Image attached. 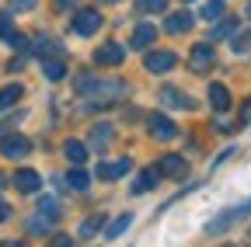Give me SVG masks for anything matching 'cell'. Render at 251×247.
Instances as JSON below:
<instances>
[{"instance_id":"34","label":"cell","mask_w":251,"mask_h":247,"mask_svg":"<svg viewBox=\"0 0 251 247\" xmlns=\"http://www.w3.org/2000/svg\"><path fill=\"white\" fill-rule=\"evenodd\" d=\"M4 184H7V178H4V174H0V188H4Z\"/></svg>"},{"instance_id":"8","label":"cell","mask_w":251,"mask_h":247,"mask_svg":"<svg viewBox=\"0 0 251 247\" xmlns=\"http://www.w3.org/2000/svg\"><path fill=\"white\" fill-rule=\"evenodd\" d=\"M14 188H18L21 195H35V192L42 188V178H39V171H28V167H21V171L14 174Z\"/></svg>"},{"instance_id":"17","label":"cell","mask_w":251,"mask_h":247,"mask_svg":"<svg viewBox=\"0 0 251 247\" xmlns=\"http://www.w3.org/2000/svg\"><path fill=\"white\" fill-rule=\"evenodd\" d=\"M21 94H25V87H21V84H7L4 90H0V112L14 108V105L21 101Z\"/></svg>"},{"instance_id":"7","label":"cell","mask_w":251,"mask_h":247,"mask_svg":"<svg viewBox=\"0 0 251 247\" xmlns=\"http://www.w3.org/2000/svg\"><path fill=\"white\" fill-rule=\"evenodd\" d=\"M122 59H126V49L119 42H105V45H98V52H94V63L98 67H119Z\"/></svg>"},{"instance_id":"3","label":"cell","mask_w":251,"mask_h":247,"mask_svg":"<svg viewBox=\"0 0 251 247\" xmlns=\"http://www.w3.org/2000/svg\"><path fill=\"white\" fill-rule=\"evenodd\" d=\"M101 28V14L94 11V7H84V11H77L74 14V35H80V39H87V35H94Z\"/></svg>"},{"instance_id":"36","label":"cell","mask_w":251,"mask_h":247,"mask_svg":"<svg viewBox=\"0 0 251 247\" xmlns=\"http://www.w3.org/2000/svg\"><path fill=\"white\" fill-rule=\"evenodd\" d=\"M248 14H251V4H248Z\"/></svg>"},{"instance_id":"31","label":"cell","mask_w":251,"mask_h":247,"mask_svg":"<svg viewBox=\"0 0 251 247\" xmlns=\"http://www.w3.org/2000/svg\"><path fill=\"white\" fill-rule=\"evenodd\" d=\"M70 7H77V0H56V11H70Z\"/></svg>"},{"instance_id":"19","label":"cell","mask_w":251,"mask_h":247,"mask_svg":"<svg viewBox=\"0 0 251 247\" xmlns=\"http://www.w3.org/2000/svg\"><path fill=\"white\" fill-rule=\"evenodd\" d=\"M67 184H70L74 192H87V188H91V174H87V171H84V167L77 164V167H74V171L67 174Z\"/></svg>"},{"instance_id":"24","label":"cell","mask_w":251,"mask_h":247,"mask_svg":"<svg viewBox=\"0 0 251 247\" xmlns=\"http://www.w3.org/2000/svg\"><path fill=\"white\" fill-rule=\"evenodd\" d=\"M52 223H56V220H52V216H46V212H39V216H35V220H28V233H35V237H42V233H49V230H52Z\"/></svg>"},{"instance_id":"32","label":"cell","mask_w":251,"mask_h":247,"mask_svg":"<svg viewBox=\"0 0 251 247\" xmlns=\"http://www.w3.org/2000/svg\"><path fill=\"white\" fill-rule=\"evenodd\" d=\"M11 4H14V11H28L31 4H35V0H11Z\"/></svg>"},{"instance_id":"25","label":"cell","mask_w":251,"mask_h":247,"mask_svg":"<svg viewBox=\"0 0 251 247\" xmlns=\"http://www.w3.org/2000/svg\"><path fill=\"white\" fill-rule=\"evenodd\" d=\"M94 84H98V77L84 70V73L77 77V84H74V87H77V94H91V90H94Z\"/></svg>"},{"instance_id":"11","label":"cell","mask_w":251,"mask_h":247,"mask_svg":"<svg viewBox=\"0 0 251 247\" xmlns=\"http://www.w3.org/2000/svg\"><path fill=\"white\" fill-rule=\"evenodd\" d=\"M161 178H164V174H161V167H147V171H140V174H136V181H133V192H136V195L153 192Z\"/></svg>"},{"instance_id":"33","label":"cell","mask_w":251,"mask_h":247,"mask_svg":"<svg viewBox=\"0 0 251 247\" xmlns=\"http://www.w3.org/2000/svg\"><path fill=\"white\" fill-rule=\"evenodd\" d=\"M241 122H251V101H244V112H241Z\"/></svg>"},{"instance_id":"5","label":"cell","mask_w":251,"mask_h":247,"mask_svg":"<svg viewBox=\"0 0 251 247\" xmlns=\"http://www.w3.org/2000/svg\"><path fill=\"white\" fill-rule=\"evenodd\" d=\"M147 129H150L153 139H175V136H178V126H175L168 115H161V112H153V115L147 118Z\"/></svg>"},{"instance_id":"1","label":"cell","mask_w":251,"mask_h":247,"mask_svg":"<svg viewBox=\"0 0 251 247\" xmlns=\"http://www.w3.org/2000/svg\"><path fill=\"white\" fill-rule=\"evenodd\" d=\"M244 216H251V199H248V202H241V205H234V209L216 212V220H213V223H206V233H209V237H220L224 230H230L237 220H244Z\"/></svg>"},{"instance_id":"10","label":"cell","mask_w":251,"mask_h":247,"mask_svg":"<svg viewBox=\"0 0 251 247\" xmlns=\"http://www.w3.org/2000/svg\"><path fill=\"white\" fill-rule=\"evenodd\" d=\"M161 174H164V178L181 181V178H188V160H185V157H178V153H171V157H164V160H161Z\"/></svg>"},{"instance_id":"28","label":"cell","mask_w":251,"mask_h":247,"mask_svg":"<svg viewBox=\"0 0 251 247\" xmlns=\"http://www.w3.org/2000/svg\"><path fill=\"white\" fill-rule=\"evenodd\" d=\"M14 35V24H11V14H0V39H11Z\"/></svg>"},{"instance_id":"15","label":"cell","mask_w":251,"mask_h":247,"mask_svg":"<svg viewBox=\"0 0 251 247\" xmlns=\"http://www.w3.org/2000/svg\"><path fill=\"white\" fill-rule=\"evenodd\" d=\"M112 133H115L112 122H98V126L91 129V146H94V150H105L108 139H112Z\"/></svg>"},{"instance_id":"29","label":"cell","mask_w":251,"mask_h":247,"mask_svg":"<svg viewBox=\"0 0 251 247\" xmlns=\"http://www.w3.org/2000/svg\"><path fill=\"white\" fill-rule=\"evenodd\" d=\"M248 49H251V28H248L241 39H234V52H248Z\"/></svg>"},{"instance_id":"4","label":"cell","mask_w":251,"mask_h":247,"mask_svg":"<svg viewBox=\"0 0 251 247\" xmlns=\"http://www.w3.org/2000/svg\"><path fill=\"white\" fill-rule=\"evenodd\" d=\"M0 153H4L7 160H25L28 153H31V143H28V136L11 133V136H4V139H0Z\"/></svg>"},{"instance_id":"30","label":"cell","mask_w":251,"mask_h":247,"mask_svg":"<svg viewBox=\"0 0 251 247\" xmlns=\"http://www.w3.org/2000/svg\"><path fill=\"white\" fill-rule=\"evenodd\" d=\"M7 220H11V205L0 199V223H7Z\"/></svg>"},{"instance_id":"26","label":"cell","mask_w":251,"mask_h":247,"mask_svg":"<svg viewBox=\"0 0 251 247\" xmlns=\"http://www.w3.org/2000/svg\"><path fill=\"white\" fill-rule=\"evenodd\" d=\"M136 7H140V14H157L168 7V0H136Z\"/></svg>"},{"instance_id":"6","label":"cell","mask_w":251,"mask_h":247,"mask_svg":"<svg viewBox=\"0 0 251 247\" xmlns=\"http://www.w3.org/2000/svg\"><path fill=\"white\" fill-rule=\"evenodd\" d=\"M213 63H216V52H213V45H209V42H202V45H192V56H188V67H192L196 73H206V70H213Z\"/></svg>"},{"instance_id":"16","label":"cell","mask_w":251,"mask_h":247,"mask_svg":"<svg viewBox=\"0 0 251 247\" xmlns=\"http://www.w3.org/2000/svg\"><path fill=\"white\" fill-rule=\"evenodd\" d=\"M42 73L49 80H63V77H67V63H63V56H46L42 59Z\"/></svg>"},{"instance_id":"14","label":"cell","mask_w":251,"mask_h":247,"mask_svg":"<svg viewBox=\"0 0 251 247\" xmlns=\"http://www.w3.org/2000/svg\"><path fill=\"white\" fill-rule=\"evenodd\" d=\"M230 101H234V98H230V90H227L224 84H209V105H213L216 112H227Z\"/></svg>"},{"instance_id":"35","label":"cell","mask_w":251,"mask_h":247,"mask_svg":"<svg viewBox=\"0 0 251 247\" xmlns=\"http://www.w3.org/2000/svg\"><path fill=\"white\" fill-rule=\"evenodd\" d=\"M105 4H119V0H105Z\"/></svg>"},{"instance_id":"23","label":"cell","mask_w":251,"mask_h":247,"mask_svg":"<svg viewBox=\"0 0 251 247\" xmlns=\"http://www.w3.org/2000/svg\"><path fill=\"white\" fill-rule=\"evenodd\" d=\"M63 153H67V160H70V164H87V146L77 143V139H70L67 146H63Z\"/></svg>"},{"instance_id":"27","label":"cell","mask_w":251,"mask_h":247,"mask_svg":"<svg viewBox=\"0 0 251 247\" xmlns=\"http://www.w3.org/2000/svg\"><path fill=\"white\" fill-rule=\"evenodd\" d=\"M220 11H224V0H213V4H206L199 14H202L206 21H216V18H220Z\"/></svg>"},{"instance_id":"13","label":"cell","mask_w":251,"mask_h":247,"mask_svg":"<svg viewBox=\"0 0 251 247\" xmlns=\"http://www.w3.org/2000/svg\"><path fill=\"white\" fill-rule=\"evenodd\" d=\"M161 101H164V105H171V108H181V112L192 108V98L181 94L178 87H161Z\"/></svg>"},{"instance_id":"2","label":"cell","mask_w":251,"mask_h":247,"mask_svg":"<svg viewBox=\"0 0 251 247\" xmlns=\"http://www.w3.org/2000/svg\"><path fill=\"white\" fill-rule=\"evenodd\" d=\"M175 63H178V56H175L171 49H150V52L143 56V67H147L150 73H168V70H175Z\"/></svg>"},{"instance_id":"9","label":"cell","mask_w":251,"mask_h":247,"mask_svg":"<svg viewBox=\"0 0 251 247\" xmlns=\"http://www.w3.org/2000/svg\"><path fill=\"white\" fill-rule=\"evenodd\" d=\"M129 171H133V160H129V157H119V160L101 164V167H98V178H105V181H119V178H126Z\"/></svg>"},{"instance_id":"21","label":"cell","mask_w":251,"mask_h":247,"mask_svg":"<svg viewBox=\"0 0 251 247\" xmlns=\"http://www.w3.org/2000/svg\"><path fill=\"white\" fill-rule=\"evenodd\" d=\"M101 226H105V216H91V220H84V223H80L77 237L91 240V237H98V233H101Z\"/></svg>"},{"instance_id":"12","label":"cell","mask_w":251,"mask_h":247,"mask_svg":"<svg viewBox=\"0 0 251 247\" xmlns=\"http://www.w3.org/2000/svg\"><path fill=\"white\" fill-rule=\"evenodd\" d=\"M188 28H192V14H188V11H175L164 21V32H171V35H185Z\"/></svg>"},{"instance_id":"20","label":"cell","mask_w":251,"mask_h":247,"mask_svg":"<svg viewBox=\"0 0 251 247\" xmlns=\"http://www.w3.org/2000/svg\"><path fill=\"white\" fill-rule=\"evenodd\" d=\"M237 18H224V21H220L216 28H213V32H209V39H234L237 35Z\"/></svg>"},{"instance_id":"18","label":"cell","mask_w":251,"mask_h":247,"mask_svg":"<svg viewBox=\"0 0 251 247\" xmlns=\"http://www.w3.org/2000/svg\"><path fill=\"white\" fill-rule=\"evenodd\" d=\"M157 39V28L153 24H136V32H133V45L136 49H150Z\"/></svg>"},{"instance_id":"37","label":"cell","mask_w":251,"mask_h":247,"mask_svg":"<svg viewBox=\"0 0 251 247\" xmlns=\"http://www.w3.org/2000/svg\"><path fill=\"white\" fill-rule=\"evenodd\" d=\"M248 240H251V233H248Z\"/></svg>"},{"instance_id":"22","label":"cell","mask_w":251,"mask_h":247,"mask_svg":"<svg viewBox=\"0 0 251 247\" xmlns=\"http://www.w3.org/2000/svg\"><path fill=\"white\" fill-rule=\"evenodd\" d=\"M129 223H133V212H122V216H119V220H115V223H108V226H105V237H108V240H115V237H122L126 230H129Z\"/></svg>"}]
</instances>
